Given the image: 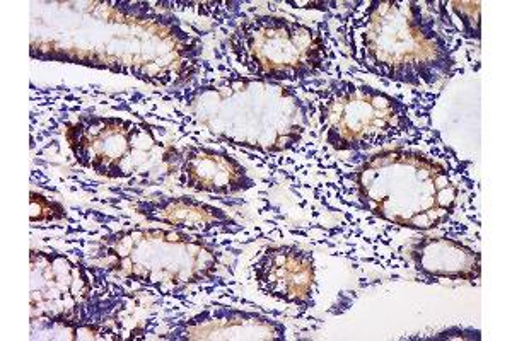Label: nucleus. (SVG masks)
I'll list each match as a JSON object with an SVG mask.
<instances>
[{"label": "nucleus", "instance_id": "1", "mask_svg": "<svg viewBox=\"0 0 512 341\" xmlns=\"http://www.w3.org/2000/svg\"><path fill=\"white\" fill-rule=\"evenodd\" d=\"M359 195L381 219L427 231L453 214L458 188L443 164L396 149L376 154L359 169Z\"/></svg>", "mask_w": 512, "mask_h": 341}, {"label": "nucleus", "instance_id": "2", "mask_svg": "<svg viewBox=\"0 0 512 341\" xmlns=\"http://www.w3.org/2000/svg\"><path fill=\"white\" fill-rule=\"evenodd\" d=\"M367 60L395 81L431 84L448 74V41L412 2H384L364 33Z\"/></svg>", "mask_w": 512, "mask_h": 341}, {"label": "nucleus", "instance_id": "3", "mask_svg": "<svg viewBox=\"0 0 512 341\" xmlns=\"http://www.w3.org/2000/svg\"><path fill=\"white\" fill-rule=\"evenodd\" d=\"M233 52L251 74L296 81L323 69L326 47L304 24L282 18L251 19L234 31Z\"/></svg>", "mask_w": 512, "mask_h": 341}, {"label": "nucleus", "instance_id": "4", "mask_svg": "<svg viewBox=\"0 0 512 341\" xmlns=\"http://www.w3.org/2000/svg\"><path fill=\"white\" fill-rule=\"evenodd\" d=\"M326 140L337 149L373 147L405 132L403 106L371 87L345 84L321 108Z\"/></svg>", "mask_w": 512, "mask_h": 341}, {"label": "nucleus", "instance_id": "5", "mask_svg": "<svg viewBox=\"0 0 512 341\" xmlns=\"http://www.w3.org/2000/svg\"><path fill=\"white\" fill-rule=\"evenodd\" d=\"M151 135L134 122L120 118H84L69 128L67 139L77 162L108 178H127L135 173L130 159ZM137 166V164H135Z\"/></svg>", "mask_w": 512, "mask_h": 341}, {"label": "nucleus", "instance_id": "6", "mask_svg": "<svg viewBox=\"0 0 512 341\" xmlns=\"http://www.w3.org/2000/svg\"><path fill=\"white\" fill-rule=\"evenodd\" d=\"M253 272L258 287L280 301L303 304L313 292V258L294 246L263 249Z\"/></svg>", "mask_w": 512, "mask_h": 341}, {"label": "nucleus", "instance_id": "7", "mask_svg": "<svg viewBox=\"0 0 512 341\" xmlns=\"http://www.w3.org/2000/svg\"><path fill=\"white\" fill-rule=\"evenodd\" d=\"M181 185L192 190L209 191L217 195H231L248 190L253 185L246 169L222 152L187 147L180 157Z\"/></svg>", "mask_w": 512, "mask_h": 341}, {"label": "nucleus", "instance_id": "8", "mask_svg": "<svg viewBox=\"0 0 512 341\" xmlns=\"http://www.w3.org/2000/svg\"><path fill=\"white\" fill-rule=\"evenodd\" d=\"M410 256L420 272L453 280H478L480 255L465 244L443 237H424L410 248Z\"/></svg>", "mask_w": 512, "mask_h": 341}, {"label": "nucleus", "instance_id": "9", "mask_svg": "<svg viewBox=\"0 0 512 341\" xmlns=\"http://www.w3.org/2000/svg\"><path fill=\"white\" fill-rule=\"evenodd\" d=\"M463 21V31L470 36L480 35V4L478 2H451Z\"/></svg>", "mask_w": 512, "mask_h": 341}]
</instances>
